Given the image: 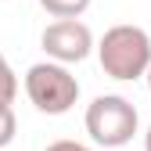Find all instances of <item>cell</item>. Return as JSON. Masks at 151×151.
<instances>
[{
    "instance_id": "obj_1",
    "label": "cell",
    "mask_w": 151,
    "mask_h": 151,
    "mask_svg": "<svg viewBox=\"0 0 151 151\" xmlns=\"http://www.w3.org/2000/svg\"><path fill=\"white\" fill-rule=\"evenodd\" d=\"M97 58L104 76L119 83H133L151 68V36L140 25H111L97 43Z\"/></svg>"
},
{
    "instance_id": "obj_2",
    "label": "cell",
    "mask_w": 151,
    "mask_h": 151,
    "mask_svg": "<svg viewBox=\"0 0 151 151\" xmlns=\"http://www.w3.org/2000/svg\"><path fill=\"white\" fill-rule=\"evenodd\" d=\"M25 97L43 115H65L79 101V79L61 61H36L25 72Z\"/></svg>"
},
{
    "instance_id": "obj_3",
    "label": "cell",
    "mask_w": 151,
    "mask_h": 151,
    "mask_svg": "<svg viewBox=\"0 0 151 151\" xmlns=\"http://www.w3.org/2000/svg\"><path fill=\"white\" fill-rule=\"evenodd\" d=\"M86 133L93 144H101V147H122L133 140L137 133V126H140V115H137V108L129 104L122 93H101V97H93L86 104Z\"/></svg>"
},
{
    "instance_id": "obj_4",
    "label": "cell",
    "mask_w": 151,
    "mask_h": 151,
    "mask_svg": "<svg viewBox=\"0 0 151 151\" xmlns=\"http://www.w3.org/2000/svg\"><path fill=\"white\" fill-rule=\"evenodd\" d=\"M40 43L47 50V58L61 61V65H76L90 58L93 50V32L86 22H79V18H58V22H50L40 36Z\"/></svg>"
},
{
    "instance_id": "obj_5",
    "label": "cell",
    "mask_w": 151,
    "mask_h": 151,
    "mask_svg": "<svg viewBox=\"0 0 151 151\" xmlns=\"http://www.w3.org/2000/svg\"><path fill=\"white\" fill-rule=\"evenodd\" d=\"M93 0H40V7L50 14V18H79Z\"/></svg>"
},
{
    "instance_id": "obj_6",
    "label": "cell",
    "mask_w": 151,
    "mask_h": 151,
    "mask_svg": "<svg viewBox=\"0 0 151 151\" xmlns=\"http://www.w3.org/2000/svg\"><path fill=\"white\" fill-rule=\"evenodd\" d=\"M14 93H18V76L7 65V58L0 54V101H14Z\"/></svg>"
},
{
    "instance_id": "obj_7",
    "label": "cell",
    "mask_w": 151,
    "mask_h": 151,
    "mask_svg": "<svg viewBox=\"0 0 151 151\" xmlns=\"http://www.w3.org/2000/svg\"><path fill=\"white\" fill-rule=\"evenodd\" d=\"M18 133V122H14V111H11V101H0V147H7Z\"/></svg>"
},
{
    "instance_id": "obj_8",
    "label": "cell",
    "mask_w": 151,
    "mask_h": 151,
    "mask_svg": "<svg viewBox=\"0 0 151 151\" xmlns=\"http://www.w3.org/2000/svg\"><path fill=\"white\" fill-rule=\"evenodd\" d=\"M43 151H93V147H86V144H79V140H54V144H47Z\"/></svg>"
},
{
    "instance_id": "obj_9",
    "label": "cell",
    "mask_w": 151,
    "mask_h": 151,
    "mask_svg": "<svg viewBox=\"0 0 151 151\" xmlns=\"http://www.w3.org/2000/svg\"><path fill=\"white\" fill-rule=\"evenodd\" d=\"M144 151H151V126H147V133H144Z\"/></svg>"
},
{
    "instance_id": "obj_10",
    "label": "cell",
    "mask_w": 151,
    "mask_h": 151,
    "mask_svg": "<svg viewBox=\"0 0 151 151\" xmlns=\"http://www.w3.org/2000/svg\"><path fill=\"white\" fill-rule=\"evenodd\" d=\"M147 86H151V68H147Z\"/></svg>"
}]
</instances>
